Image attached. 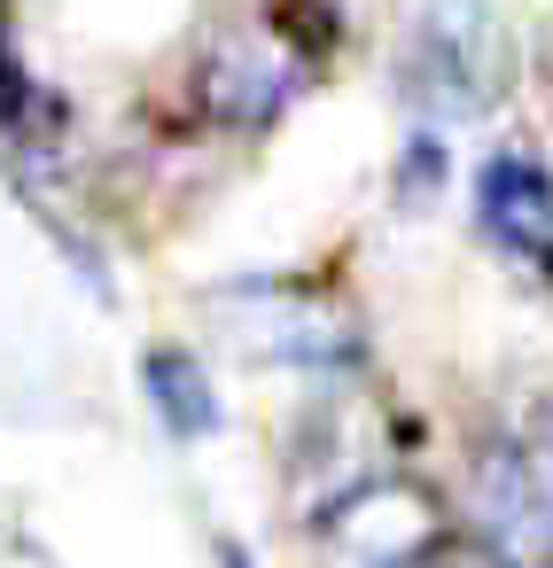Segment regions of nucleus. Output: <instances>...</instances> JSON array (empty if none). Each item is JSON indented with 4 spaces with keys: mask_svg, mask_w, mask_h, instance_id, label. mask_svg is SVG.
Returning a JSON list of instances; mask_svg holds the SVG:
<instances>
[{
    "mask_svg": "<svg viewBox=\"0 0 553 568\" xmlns=\"http://www.w3.org/2000/svg\"><path fill=\"white\" fill-rule=\"evenodd\" d=\"M413 568H491V560H483L475 545H460V537H452L444 552H429V560H413Z\"/></svg>",
    "mask_w": 553,
    "mask_h": 568,
    "instance_id": "9d476101",
    "label": "nucleus"
},
{
    "mask_svg": "<svg viewBox=\"0 0 553 568\" xmlns=\"http://www.w3.org/2000/svg\"><path fill=\"white\" fill-rule=\"evenodd\" d=\"M366 475H382V444L366 436V420H351V397H328L312 420H304V436H296V452H289V483H296V514L312 521L328 498H343V490H359Z\"/></svg>",
    "mask_w": 553,
    "mask_h": 568,
    "instance_id": "0eeeda50",
    "label": "nucleus"
},
{
    "mask_svg": "<svg viewBox=\"0 0 553 568\" xmlns=\"http://www.w3.org/2000/svg\"><path fill=\"white\" fill-rule=\"evenodd\" d=\"M514 459H522V475H530V490H537V506H545V521H553V405H537V413L522 420Z\"/></svg>",
    "mask_w": 553,
    "mask_h": 568,
    "instance_id": "1a4fd4ad",
    "label": "nucleus"
},
{
    "mask_svg": "<svg viewBox=\"0 0 553 568\" xmlns=\"http://www.w3.org/2000/svg\"><path fill=\"white\" fill-rule=\"evenodd\" d=\"M467 545L491 568H553V521L514 459V436H491L467 459Z\"/></svg>",
    "mask_w": 553,
    "mask_h": 568,
    "instance_id": "20e7f679",
    "label": "nucleus"
},
{
    "mask_svg": "<svg viewBox=\"0 0 553 568\" xmlns=\"http://www.w3.org/2000/svg\"><path fill=\"white\" fill-rule=\"evenodd\" d=\"M304 529H312V545H320L328 568H413V560H429V552H444L460 537L452 506L429 483L398 475V467H382L359 490L328 498Z\"/></svg>",
    "mask_w": 553,
    "mask_h": 568,
    "instance_id": "7ed1b4c3",
    "label": "nucleus"
},
{
    "mask_svg": "<svg viewBox=\"0 0 553 568\" xmlns=\"http://www.w3.org/2000/svg\"><path fill=\"white\" fill-rule=\"evenodd\" d=\"M514 79V40L506 24L491 17V0H429L413 40H405V102H413V125H460V118H483L499 110Z\"/></svg>",
    "mask_w": 553,
    "mask_h": 568,
    "instance_id": "f257e3e1",
    "label": "nucleus"
},
{
    "mask_svg": "<svg viewBox=\"0 0 553 568\" xmlns=\"http://www.w3.org/2000/svg\"><path fill=\"white\" fill-rule=\"evenodd\" d=\"M219 568H250V552H242L234 537H219Z\"/></svg>",
    "mask_w": 553,
    "mask_h": 568,
    "instance_id": "9b49d317",
    "label": "nucleus"
},
{
    "mask_svg": "<svg viewBox=\"0 0 553 568\" xmlns=\"http://www.w3.org/2000/svg\"><path fill=\"white\" fill-rule=\"evenodd\" d=\"M219 320L242 351L273 358V366H296L312 382H351L366 366V335L359 320L320 296L312 281H289V273H265V281H234L219 288Z\"/></svg>",
    "mask_w": 553,
    "mask_h": 568,
    "instance_id": "f03ea898",
    "label": "nucleus"
},
{
    "mask_svg": "<svg viewBox=\"0 0 553 568\" xmlns=\"http://www.w3.org/2000/svg\"><path fill=\"white\" fill-rule=\"evenodd\" d=\"M141 389H149L157 420H164L180 444H203V436H219V420H227L211 374H203L195 351H180V343H157V351L141 358Z\"/></svg>",
    "mask_w": 553,
    "mask_h": 568,
    "instance_id": "6e6552de",
    "label": "nucleus"
},
{
    "mask_svg": "<svg viewBox=\"0 0 553 568\" xmlns=\"http://www.w3.org/2000/svg\"><path fill=\"white\" fill-rule=\"evenodd\" d=\"M475 226L483 242L530 273V281H553V172L537 149H491L483 172H475Z\"/></svg>",
    "mask_w": 553,
    "mask_h": 568,
    "instance_id": "39448f33",
    "label": "nucleus"
},
{
    "mask_svg": "<svg viewBox=\"0 0 553 568\" xmlns=\"http://www.w3.org/2000/svg\"><path fill=\"white\" fill-rule=\"evenodd\" d=\"M195 94H203V110H211L219 125L258 133V125H273V118L289 110V94H296V55H289L273 32H258V24H227V32L203 48V63H195Z\"/></svg>",
    "mask_w": 553,
    "mask_h": 568,
    "instance_id": "423d86ee",
    "label": "nucleus"
}]
</instances>
